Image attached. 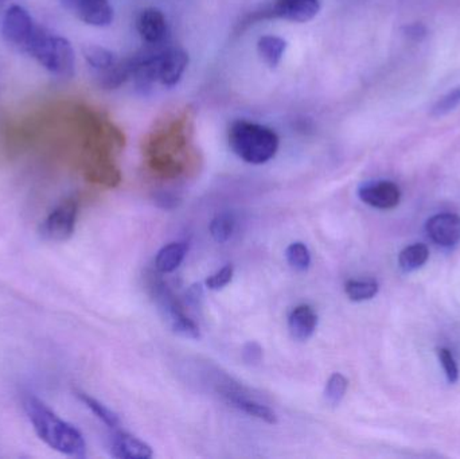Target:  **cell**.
Here are the masks:
<instances>
[{
  "mask_svg": "<svg viewBox=\"0 0 460 459\" xmlns=\"http://www.w3.org/2000/svg\"><path fill=\"white\" fill-rule=\"evenodd\" d=\"M23 409L35 433L50 449L67 457H85V439L75 426L59 418L35 396L23 399Z\"/></svg>",
  "mask_w": 460,
  "mask_h": 459,
  "instance_id": "1",
  "label": "cell"
},
{
  "mask_svg": "<svg viewBox=\"0 0 460 459\" xmlns=\"http://www.w3.org/2000/svg\"><path fill=\"white\" fill-rule=\"evenodd\" d=\"M228 140L233 153L251 164L267 163L279 150V137L273 129L248 120L233 121Z\"/></svg>",
  "mask_w": 460,
  "mask_h": 459,
  "instance_id": "2",
  "label": "cell"
},
{
  "mask_svg": "<svg viewBox=\"0 0 460 459\" xmlns=\"http://www.w3.org/2000/svg\"><path fill=\"white\" fill-rule=\"evenodd\" d=\"M27 54L57 77L72 78L75 75V57L72 43L43 27L38 26Z\"/></svg>",
  "mask_w": 460,
  "mask_h": 459,
  "instance_id": "3",
  "label": "cell"
},
{
  "mask_svg": "<svg viewBox=\"0 0 460 459\" xmlns=\"http://www.w3.org/2000/svg\"><path fill=\"white\" fill-rule=\"evenodd\" d=\"M154 296L158 305L159 313L172 333L189 340H199L201 337L199 328L185 314L180 302L164 283L154 286Z\"/></svg>",
  "mask_w": 460,
  "mask_h": 459,
  "instance_id": "4",
  "label": "cell"
},
{
  "mask_svg": "<svg viewBox=\"0 0 460 459\" xmlns=\"http://www.w3.org/2000/svg\"><path fill=\"white\" fill-rule=\"evenodd\" d=\"M37 29L38 24L34 23L29 11L22 5H11L5 11L2 32L3 38L11 48L27 53Z\"/></svg>",
  "mask_w": 460,
  "mask_h": 459,
  "instance_id": "5",
  "label": "cell"
},
{
  "mask_svg": "<svg viewBox=\"0 0 460 459\" xmlns=\"http://www.w3.org/2000/svg\"><path fill=\"white\" fill-rule=\"evenodd\" d=\"M77 202L66 199L61 202L40 226V234L46 242L62 243L75 234L77 220Z\"/></svg>",
  "mask_w": 460,
  "mask_h": 459,
  "instance_id": "6",
  "label": "cell"
},
{
  "mask_svg": "<svg viewBox=\"0 0 460 459\" xmlns=\"http://www.w3.org/2000/svg\"><path fill=\"white\" fill-rule=\"evenodd\" d=\"M189 56L182 49H169L156 56V77L164 86H174L180 83L188 69Z\"/></svg>",
  "mask_w": 460,
  "mask_h": 459,
  "instance_id": "7",
  "label": "cell"
},
{
  "mask_svg": "<svg viewBox=\"0 0 460 459\" xmlns=\"http://www.w3.org/2000/svg\"><path fill=\"white\" fill-rule=\"evenodd\" d=\"M358 196L361 201L370 207L377 209H394L399 205L402 191L399 186L391 181H376L362 185Z\"/></svg>",
  "mask_w": 460,
  "mask_h": 459,
  "instance_id": "8",
  "label": "cell"
},
{
  "mask_svg": "<svg viewBox=\"0 0 460 459\" xmlns=\"http://www.w3.org/2000/svg\"><path fill=\"white\" fill-rule=\"evenodd\" d=\"M427 234L440 247H456L460 243V217L451 213L434 216L427 223Z\"/></svg>",
  "mask_w": 460,
  "mask_h": 459,
  "instance_id": "9",
  "label": "cell"
},
{
  "mask_svg": "<svg viewBox=\"0 0 460 459\" xmlns=\"http://www.w3.org/2000/svg\"><path fill=\"white\" fill-rule=\"evenodd\" d=\"M319 0H273L272 13L284 21L305 23L318 15Z\"/></svg>",
  "mask_w": 460,
  "mask_h": 459,
  "instance_id": "10",
  "label": "cell"
},
{
  "mask_svg": "<svg viewBox=\"0 0 460 459\" xmlns=\"http://www.w3.org/2000/svg\"><path fill=\"white\" fill-rule=\"evenodd\" d=\"M137 29L140 37L148 45H161L167 35V21L158 8H146L137 19Z\"/></svg>",
  "mask_w": 460,
  "mask_h": 459,
  "instance_id": "11",
  "label": "cell"
},
{
  "mask_svg": "<svg viewBox=\"0 0 460 459\" xmlns=\"http://www.w3.org/2000/svg\"><path fill=\"white\" fill-rule=\"evenodd\" d=\"M110 450L112 457L119 459H148L154 457L153 449L150 445L143 442L142 439L124 433L115 431L111 437Z\"/></svg>",
  "mask_w": 460,
  "mask_h": 459,
  "instance_id": "12",
  "label": "cell"
},
{
  "mask_svg": "<svg viewBox=\"0 0 460 459\" xmlns=\"http://www.w3.org/2000/svg\"><path fill=\"white\" fill-rule=\"evenodd\" d=\"M318 315L313 307L300 305L292 310L288 317V331L292 339L299 342L308 341L315 333Z\"/></svg>",
  "mask_w": 460,
  "mask_h": 459,
  "instance_id": "13",
  "label": "cell"
},
{
  "mask_svg": "<svg viewBox=\"0 0 460 459\" xmlns=\"http://www.w3.org/2000/svg\"><path fill=\"white\" fill-rule=\"evenodd\" d=\"M75 13L80 21L91 26H110L113 21V8L110 0H81Z\"/></svg>",
  "mask_w": 460,
  "mask_h": 459,
  "instance_id": "14",
  "label": "cell"
},
{
  "mask_svg": "<svg viewBox=\"0 0 460 459\" xmlns=\"http://www.w3.org/2000/svg\"><path fill=\"white\" fill-rule=\"evenodd\" d=\"M223 393L226 402L232 404L234 409L243 411V414L257 418V419L262 420V422L268 423V425H276L278 423V415L270 407L257 403V402L251 401V399L243 398V396L237 395V393H229V391H224Z\"/></svg>",
  "mask_w": 460,
  "mask_h": 459,
  "instance_id": "15",
  "label": "cell"
},
{
  "mask_svg": "<svg viewBox=\"0 0 460 459\" xmlns=\"http://www.w3.org/2000/svg\"><path fill=\"white\" fill-rule=\"evenodd\" d=\"M188 243L172 242L164 245L155 258V267L161 274H172L185 260L188 255Z\"/></svg>",
  "mask_w": 460,
  "mask_h": 459,
  "instance_id": "16",
  "label": "cell"
},
{
  "mask_svg": "<svg viewBox=\"0 0 460 459\" xmlns=\"http://www.w3.org/2000/svg\"><path fill=\"white\" fill-rule=\"evenodd\" d=\"M134 65L135 57L134 58L124 59V61H116L115 64L108 67L107 70L97 73L100 85L104 89L119 88V86L126 83L128 78H132Z\"/></svg>",
  "mask_w": 460,
  "mask_h": 459,
  "instance_id": "17",
  "label": "cell"
},
{
  "mask_svg": "<svg viewBox=\"0 0 460 459\" xmlns=\"http://www.w3.org/2000/svg\"><path fill=\"white\" fill-rule=\"evenodd\" d=\"M287 42L283 38L276 35H264L257 42V50L265 64L270 67H276L280 64L284 53H286Z\"/></svg>",
  "mask_w": 460,
  "mask_h": 459,
  "instance_id": "18",
  "label": "cell"
},
{
  "mask_svg": "<svg viewBox=\"0 0 460 459\" xmlns=\"http://www.w3.org/2000/svg\"><path fill=\"white\" fill-rule=\"evenodd\" d=\"M429 251L424 244H413L402 251L399 264L404 272H412L420 269L429 260Z\"/></svg>",
  "mask_w": 460,
  "mask_h": 459,
  "instance_id": "19",
  "label": "cell"
},
{
  "mask_svg": "<svg viewBox=\"0 0 460 459\" xmlns=\"http://www.w3.org/2000/svg\"><path fill=\"white\" fill-rule=\"evenodd\" d=\"M84 57L92 69L96 70V73L107 70L108 67L112 66L118 58L112 51L108 49L102 48L99 45H88L83 49Z\"/></svg>",
  "mask_w": 460,
  "mask_h": 459,
  "instance_id": "20",
  "label": "cell"
},
{
  "mask_svg": "<svg viewBox=\"0 0 460 459\" xmlns=\"http://www.w3.org/2000/svg\"><path fill=\"white\" fill-rule=\"evenodd\" d=\"M77 398L80 399V401L83 402V403L85 404V406L88 407V409L91 410V411L93 412V414L96 415V417L99 418L105 426L112 428V430H119V428H120V419H119L118 415H116L112 410L108 409L107 406L100 403L99 401L92 398L88 393H81V391H78Z\"/></svg>",
  "mask_w": 460,
  "mask_h": 459,
  "instance_id": "21",
  "label": "cell"
},
{
  "mask_svg": "<svg viewBox=\"0 0 460 459\" xmlns=\"http://www.w3.org/2000/svg\"><path fill=\"white\" fill-rule=\"evenodd\" d=\"M345 293L351 301H369L377 296L378 285L375 280H349L345 285Z\"/></svg>",
  "mask_w": 460,
  "mask_h": 459,
  "instance_id": "22",
  "label": "cell"
},
{
  "mask_svg": "<svg viewBox=\"0 0 460 459\" xmlns=\"http://www.w3.org/2000/svg\"><path fill=\"white\" fill-rule=\"evenodd\" d=\"M210 234L216 242L224 244V243L229 242L230 237L234 234L235 221L233 216L228 213H223V215L216 216L210 223Z\"/></svg>",
  "mask_w": 460,
  "mask_h": 459,
  "instance_id": "23",
  "label": "cell"
},
{
  "mask_svg": "<svg viewBox=\"0 0 460 459\" xmlns=\"http://www.w3.org/2000/svg\"><path fill=\"white\" fill-rule=\"evenodd\" d=\"M287 261L297 272L307 271L311 264V253L303 243H292L286 251Z\"/></svg>",
  "mask_w": 460,
  "mask_h": 459,
  "instance_id": "24",
  "label": "cell"
},
{
  "mask_svg": "<svg viewBox=\"0 0 460 459\" xmlns=\"http://www.w3.org/2000/svg\"><path fill=\"white\" fill-rule=\"evenodd\" d=\"M348 379L343 375L334 374L327 382L324 388V399L330 406L335 407L345 398L346 391H348Z\"/></svg>",
  "mask_w": 460,
  "mask_h": 459,
  "instance_id": "25",
  "label": "cell"
},
{
  "mask_svg": "<svg viewBox=\"0 0 460 459\" xmlns=\"http://www.w3.org/2000/svg\"><path fill=\"white\" fill-rule=\"evenodd\" d=\"M460 105V86H456L453 91L446 93L442 99L438 100L437 104L432 108V115L445 116L448 113L453 112Z\"/></svg>",
  "mask_w": 460,
  "mask_h": 459,
  "instance_id": "26",
  "label": "cell"
},
{
  "mask_svg": "<svg viewBox=\"0 0 460 459\" xmlns=\"http://www.w3.org/2000/svg\"><path fill=\"white\" fill-rule=\"evenodd\" d=\"M233 272H234V269H233V266H230V264L223 267L220 271L208 278L207 287L213 291L223 290L224 287H226L232 282Z\"/></svg>",
  "mask_w": 460,
  "mask_h": 459,
  "instance_id": "27",
  "label": "cell"
},
{
  "mask_svg": "<svg viewBox=\"0 0 460 459\" xmlns=\"http://www.w3.org/2000/svg\"><path fill=\"white\" fill-rule=\"evenodd\" d=\"M438 356H439L440 363H442L446 375H447L448 382H458L459 369L458 366H456L453 353H451L450 350L446 349V348H439V349H438Z\"/></svg>",
  "mask_w": 460,
  "mask_h": 459,
  "instance_id": "28",
  "label": "cell"
},
{
  "mask_svg": "<svg viewBox=\"0 0 460 459\" xmlns=\"http://www.w3.org/2000/svg\"><path fill=\"white\" fill-rule=\"evenodd\" d=\"M243 358L248 363H259L260 358H261V349H260L259 345L251 344L246 345L245 349H243Z\"/></svg>",
  "mask_w": 460,
  "mask_h": 459,
  "instance_id": "29",
  "label": "cell"
},
{
  "mask_svg": "<svg viewBox=\"0 0 460 459\" xmlns=\"http://www.w3.org/2000/svg\"><path fill=\"white\" fill-rule=\"evenodd\" d=\"M61 3L64 4L65 8L75 13V8H77L78 4L81 3V0H61Z\"/></svg>",
  "mask_w": 460,
  "mask_h": 459,
  "instance_id": "30",
  "label": "cell"
}]
</instances>
